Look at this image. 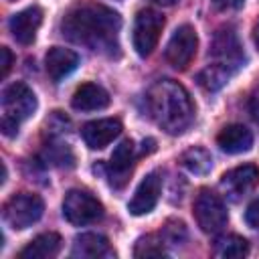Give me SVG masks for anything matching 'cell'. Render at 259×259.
I'll use <instances>...</instances> for the list:
<instances>
[{
  "label": "cell",
  "instance_id": "f546056e",
  "mask_svg": "<svg viewBox=\"0 0 259 259\" xmlns=\"http://www.w3.org/2000/svg\"><path fill=\"white\" fill-rule=\"evenodd\" d=\"M154 2H158V4H162V6H172V4H176L178 0H154Z\"/></svg>",
  "mask_w": 259,
  "mask_h": 259
},
{
  "label": "cell",
  "instance_id": "6da1fadb",
  "mask_svg": "<svg viewBox=\"0 0 259 259\" xmlns=\"http://www.w3.org/2000/svg\"><path fill=\"white\" fill-rule=\"evenodd\" d=\"M119 28V14L95 2H83L71 8L61 22V30L69 40L107 55L117 51Z\"/></svg>",
  "mask_w": 259,
  "mask_h": 259
},
{
  "label": "cell",
  "instance_id": "ffe728a7",
  "mask_svg": "<svg viewBox=\"0 0 259 259\" xmlns=\"http://www.w3.org/2000/svg\"><path fill=\"white\" fill-rule=\"evenodd\" d=\"M249 253V243L239 235H223L214 241V255L225 259H239Z\"/></svg>",
  "mask_w": 259,
  "mask_h": 259
},
{
  "label": "cell",
  "instance_id": "7c38bea8",
  "mask_svg": "<svg viewBox=\"0 0 259 259\" xmlns=\"http://www.w3.org/2000/svg\"><path fill=\"white\" fill-rule=\"evenodd\" d=\"M71 257H75V259H113L115 251L103 235L83 233V235L75 237Z\"/></svg>",
  "mask_w": 259,
  "mask_h": 259
},
{
  "label": "cell",
  "instance_id": "ac0fdd59",
  "mask_svg": "<svg viewBox=\"0 0 259 259\" xmlns=\"http://www.w3.org/2000/svg\"><path fill=\"white\" fill-rule=\"evenodd\" d=\"M217 144L227 154H243V152L251 150L253 134L245 125L233 123V125H227V127L221 130V134L217 136Z\"/></svg>",
  "mask_w": 259,
  "mask_h": 259
},
{
  "label": "cell",
  "instance_id": "5bb4252c",
  "mask_svg": "<svg viewBox=\"0 0 259 259\" xmlns=\"http://www.w3.org/2000/svg\"><path fill=\"white\" fill-rule=\"evenodd\" d=\"M134 168V142L132 140H123L111 154V160L107 164V176H109V182L115 186V188H121L127 178H130V172Z\"/></svg>",
  "mask_w": 259,
  "mask_h": 259
},
{
  "label": "cell",
  "instance_id": "ba28073f",
  "mask_svg": "<svg viewBox=\"0 0 259 259\" xmlns=\"http://www.w3.org/2000/svg\"><path fill=\"white\" fill-rule=\"evenodd\" d=\"M36 109V97L26 83H12L2 93V117L12 119L16 123L28 119Z\"/></svg>",
  "mask_w": 259,
  "mask_h": 259
},
{
  "label": "cell",
  "instance_id": "83f0119b",
  "mask_svg": "<svg viewBox=\"0 0 259 259\" xmlns=\"http://www.w3.org/2000/svg\"><path fill=\"white\" fill-rule=\"evenodd\" d=\"M249 111H251V115H253L255 123L259 125V91L251 97V101H249Z\"/></svg>",
  "mask_w": 259,
  "mask_h": 259
},
{
  "label": "cell",
  "instance_id": "cb8c5ba5",
  "mask_svg": "<svg viewBox=\"0 0 259 259\" xmlns=\"http://www.w3.org/2000/svg\"><path fill=\"white\" fill-rule=\"evenodd\" d=\"M162 235V233H160ZM186 237V231H184V223L180 221H168L166 227H164V235L162 239L166 243H180V239Z\"/></svg>",
  "mask_w": 259,
  "mask_h": 259
},
{
  "label": "cell",
  "instance_id": "9c48e42d",
  "mask_svg": "<svg viewBox=\"0 0 259 259\" xmlns=\"http://www.w3.org/2000/svg\"><path fill=\"white\" fill-rule=\"evenodd\" d=\"M198 49V36L196 30L190 24H182L174 30V34L170 36L168 45H166V61L174 67V69H186Z\"/></svg>",
  "mask_w": 259,
  "mask_h": 259
},
{
  "label": "cell",
  "instance_id": "7402d4cb",
  "mask_svg": "<svg viewBox=\"0 0 259 259\" xmlns=\"http://www.w3.org/2000/svg\"><path fill=\"white\" fill-rule=\"evenodd\" d=\"M164 243H166V241L162 239V235H148V237H142V239L136 243L134 255H136V257H162V255H166Z\"/></svg>",
  "mask_w": 259,
  "mask_h": 259
},
{
  "label": "cell",
  "instance_id": "3957f363",
  "mask_svg": "<svg viewBox=\"0 0 259 259\" xmlns=\"http://www.w3.org/2000/svg\"><path fill=\"white\" fill-rule=\"evenodd\" d=\"M208 57H210L208 65H212V67L221 69L223 73H227L229 77H233L245 63L243 47L239 42L237 32L229 26L217 30V34L212 36V42H210Z\"/></svg>",
  "mask_w": 259,
  "mask_h": 259
},
{
  "label": "cell",
  "instance_id": "4316f807",
  "mask_svg": "<svg viewBox=\"0 0 259 259\" xmlns=\"http://www.w3.org/2000/svg\"><path fill=\"white\" fill-rule=\"evenodd\" d=\"M245 0H212V4L219 8V10H237L243 6Z\"/></svg>",
  "mask_w": 259,
  "mask_h": 259
},
{
  "label": "cell",
  "instance_id": "f1b7e54d",
  "mask_svg": "<svg viewBox=\"0 0 259 259\" xmlns=\"http://www.w3.org/2000/svg\"><path fill=\"white\" fill-rule=\"evenodd\" d=\"M253 40H255V47H257V51H259V18H257V22H255V26H253Z\"/></svg>",
  "mask_w": 259,
  "mask_h": 259
},
{
  "label": "cell",
  "instance_id": "44dd1931",
  "mask_svg": "<svg viewBox=\"0 0 259 259\" xmlns=\"http://www.w3.org/2000/svg\"><path fill=\"white\" fill-rule=\"evenodd\" d=\"M182 164L194 172V174H206L212 166V158L208 154V150L200 148V146H194V148H188L184 154H182Z\"/></svg>",
  "mask_w": 259,
  "mask_h": 259
},
{
  "label": "cell",
  "instance_id": "603a6c76",
  "mask_svg": "<svg viewBox=\"0 0 259 259\" xmlns=\"http://www.w3.org/2000/svg\"><path fill=\"white\" fill-rule=\"evenodd\" d=\"M231 77L227 73H223L221 69L212 67V65H206L200 73H198V85L206 91H219Z\"/></svg>",
  "mask_w": 259,
  "mask_h": 259
},
{
  "label": "cell",
  "instance_id": "d6986e66",
  "mask_svg": "<svg viewBox=\"0 0 259 259\" xmlns=\"http://www.w3.org/2000/svg\"><path fill=\"white\" fill-rule=\"evenodd\" d=\"M61 251V237L53 231L34 237L20 253L18 259H53Z\"/></svg>",
  "mask_w": 259,
  "mask_h": 259
},
{
  "label": "cell",
  "instance_id": "2e32d148",
  "mask_svg": "<svg viewBox=\"0 0 259 259\" xmlns=\"http://www.w3.org/2000/svg\"><path fill=\"white\" fill-rule=\"evenodd\" d=\"M45 65H47L49 77L55 83H59L77 69L79 55L71 49H65V47H53V49H49V53L45 57Z\"/></svg>",
  "mask_w": 259,
  "mask_h": 259
},
{
  "label": "cell",
  "instance_id": "30bf717a",
  "mask_svg": "<svg viewBox=\"0 0 259 259\" xmlns=\"http://www.w3.org/2000/svg\"><path fill=\"white\" fill-rule=\"evenodd\" d=\"M160 190H162V178H160V174L158 172L146 174V178L138 184V188H136V192H134V196H132V200L127 204L130 212L136 214V217L148 214L156 206V202L160 198Z\"/></svg>",
  "mask_w": 259,
  "mask_h": 259
},
{
  "label": "cell",
  "instance_id": "7a4b0ae2",
  "mask_svg": "<svg viewBox=\"0 0 259 259\" xmlns=\"http://www.w3.org/2000/svg\"><path fill=\"white\" fill-rule=\"evenodd\" d=\"M150 117L168 134H182L194 119V103L188 91L172 79L156 81L146 93Z\"/></svg>",
  "mask_w": 259,
  "mask_h": 259
},
{
  "label": "cell",
  "instance_id": "9a60e30c",
  "mask_svg": "<svg viewBox=\"0 0 259 259\" xmlns=\"http://www.w3.org/2000/svg\"><path fill=\"white\" fill-rule=\"evenodd\" d=\"M257 182H259V168L253 164H245L227 172L221 180V186L229 192L231 198H239L251 192L257 186Z\"/></svg>",
  "mask_w": 259,
  "mask_h": 259
},
{
  "label": "cell",
  "instance_id": "484cf974",
  "mask_svg": "<svg viewBox=\"0 0 259 259\" xmlns=\"http://www.w3.org/2000/svg\"><path fill=\"white\" fill-rule=\"evenodd\" d=\"M12 61H14V57H12L10 49H8V47H2V49H0V75H2V77H6V75L10 73Z\"/></svg>",
  "mask_w": 259,
  "mask_h": 259
},
{
  "label": "cell",
  "instance_id": "4fadbf2b",
  "mask_svg": "<svg viewBox=\"0 0 259 259\" xmlns=\"http://www.w3.org/2000/svg\"><path fill=\"white\" fill-rule=\"evenodd\" d=\"M42 24V10L38 6H28L10 18V32L20 45H30L36 38V30Z\"/></svg>",
  "mask_w": 259,
  "mask_h": 259
},
{
  "label": "cell",
  "instance_id": "e0dca14e",
  "mask_svg": "<svg viewBox=\"0 0 259 259\" xmlns=\"http://www.w3.org/2000/svg\"><path fill=\"white\" fill-rule=\"evenodd\" d=\"M109 101H111L109 99V93L101 85H97V83H83L73 93L71 105L77 111H95V109L107 107Z\"/></svg>",
  "mask_w": 259,
  "mask_h": 259
},
{
  "label": "cell",
  "instance_id": "277c9868",
  "mask_svg": "<svg viewBox=\"0 0 259 259\" xmlns=\"http://www.w3.org/2000/svg\"><path fill=\"white\" fill-rule=\"evenodd\" d=\"M45 212V202L38 194L32 192H18L14 196H10L4 204V221L8 227L12 229H28L30 225H34Z\"/></svg>",
  "mask_w": 259,
  "mask_h": 259
},
{
  "label": "cell",
  "instance_id": "52a82bcc",
  "mask_svg": "<svg viewBox=\"0 0 259 259\" xmlns=\"http://www.w3.org/2000/svg\"><path fill=\"white\" fill-rule=\"evenodd\" d=\"M194 219L202 233H221L229 221L225 202L219 198V194L210 190H200V194L194 200Z\"/></svg>",
  "mask_w": 259,
  "mask_h": 259
},
{
  "label": "cell",
  "instance_id": "8fae6325",
  "mask_svg": "<svg viewBox=\"0 0 259 259\" xmlns=\"http://www.w3.org/2000/svg\"><path fill=\"white\" fill-rule=\"evenodd\" d=\"M121 134V121L115 117H103V119H95L83 125L81 136L85 140V144L91 150H103L105 146H109L117 136Z\"/></svg>",
  "mask_w": 259,
  "mask_h": 259
},
{
  "label": "cell",
  "instance_id": "8992f818",
  "mask_svg": "<svg viewBox=\"0 0 259 259\" xmlns=\"http://www.w3.org/2000/svg\"><path fill=\"white\" fill-rule=\"evenodd\" d=\"M63 217L71 225L83 227L103 217V204L87 190H69L63 200Z\"/></svg>",
  "mask_w": 259,
  "mask_h": 259
},
{
  "label": "cell",
  "instance_id": "d4e9b609",
  "mask_svg": "<svg viewBox=\"0 0 259 259\" xmlns=\"http://www.w3.org/2000/svg\"><path fill=\"white\" fill-rule=\"evenodd\" d=\"M245 221L249 227L253 229H259V196L247 206V212H245Z\"/></svg>",
  "mask_w": 259,
  "mask_h": 259
},
{
  "label": "cell",
  "instance_id": "5b68a950",
  "mask_svg": "<svg viewBox=\"0 0 259 259\" xmlns=\"http://www.w3.org/2000/svg\"><path fill=\"white\" fill-rule=\"evenodd\" d=\"M164 28V16L158 10L146 8L140 10L136 20H134V30H132V40L134 49L140 57H150L160 40Z\"/></svg>",
  "mask_w": 259,
  "mask_h": 259
}]
</instances>
